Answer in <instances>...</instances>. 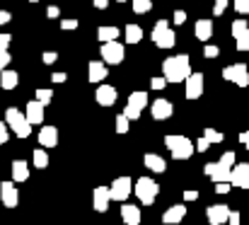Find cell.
<instances>
[{"label": "cell", "instance_id": "47", "mask_svg": "<svg viewBox=\"0 0 249 225\" xmlns=\"http://www.w3.org/2000/svg\"><path fill=\"white\" fill-rule=\"evenodd\" d=\"M186 22V12L184 10H174V24H184Z\"/></svg>", "mask_w": 249, "mask_h": 225}, {"label": "cell", "instance_id": "29", "mask_svg": "<svg viewBox=\"0 0 249 225\" xmlns=\"http://www.w3.org/2000/svg\"><path fill=\"white\" fill-rule=\"evenodd\" d=\"M32 157H34V167H39V169H46L49 167V155H46L44 148H36L32 152Z\"/></svg>", "mask_w": 249, "mask_h": 225}, {"label": "cell", "instance_id": "50", "mask_svg": "<svg viewBox=\"0 0 249 225\" xmlns=\"http://www.w3.org/2000/svg\"><path fill=\"white\" fill-rule=\"evenodd\" d=\"M228 225H240V213H237V211H230V218H228Z\"/></svg>", "mask_w": 249, "mask_h": 225}, {"label": "cell", "instance_id": "2", "mask_svg": "<svg viewBox=\"0 0 249 225\" xmlns=\"http://www.w3.org/2000/svg\"><path fill=\"white\" fill-rule=\"evenodd\" d=\"M133 191H136V196L143 206H153L158 194H160V184L153 177H138V182L133 184Z\"/></svg>", "mask_w": 249, "mask_h": 225}, {"label": "cell", "instance_id": "18", "mask_svg": "<svg viewBox=\"0 0 249 225\" xmlns=\"http://www.w3.org/2000/svg\"><path fill=\"white\" fill-rule=\"evenodd\" d=\"M150 112H153V119H155V121H167V119L172 116L174 107H172L169 99H155V102L150 104Z\"/></svg>", "mask_w": 249, "mask_h": 225}, {"label": "cell", "instance_id": "28", "mask_svg": "<svg viewBox=\"0 0 249 225\" xmlns=\"http://www.w3.org/2000/svg\"><path fill=\"white\" fill-rule=\"evenodd\" d=\"M124 34H126V44H138L143 39V29L138 24H126Z\"/></svg>", "mask_w": 249, "mask_h": 225}, {"label": "cell", "instance_id": "53", "mask_svg": "<svg viewBox=\"0 0 249 225\" xmlns=\"http://www.w3.org/2000/svg\"><path fill=\"white\" fill-rule=\"evenodd\" d=\"M92 5H94L97 10H107V7H109V0H92Z\"/></svg>", "mask_w": 249, "mask_h": 225}, {"label": "cell", "instance_id": "54", "mask_svg": "<svg viewBox=\"0 0 249 225\" xmlns=\"http://www.w3.org/2000/svg\"><path fill=\"white\" fill-rule=\"evenodd\" d=\"M240 143L249 150V131H242V133H240Z\"/></svg>", "mask_w": 249, "mask_h": 225}, {"label": "cell", "instance_id": "15", "mask_svg": "<svg viewBox=\"0 0 249 225\" xmlns=\"http://www.w3.org/2000/svg\"><path fill=\"white\" fill-rule=\"evenodd\" d=\"M206 216H208V223L211 225H225L228 218H230V208L225 204H215V206L206 208Z\"/></svg>", "mask_w": 249, "mask_h": 225}, {"label": "cell", "instance_id": "7", "mask_svg": "<svg viewBox=\"0 0 249 225\" xmlns=\"http://www.w3.org/2000/svg\"><path fill=\"white\" fill-rule=\"evenodd\" d=\"M145 107H148V92H143V90H141V92H131L124 114H126L131 121H136V119H141V114H143Z\"/></svg>", "mask_w": 249, "mask_h": 225}, {"label": "cell", "instance_id": "30", "mask_svg": "<svg viewBox=\"0 0 249 225\" xmlns=\"http://www.w3.org/2000/svg\"><path fill=\"white\" fill-rule=\"evenodd\" d=\"M247 32H249V22L247 19H235V22H232V37H235V41H237V39H242Z\"/></svg>", "mask_w": 249, "mask_h": 225}, {"label": "cell", "instance_id": "8", "mask_svg": "<svg viewBox=\"0 0 249 225\" xmlns=\"http://www.w3.org/2000/svg\"><path fill=\"white\" fill-rule=\"evenodd\" d=\"M109 191H111V201H121L124 204L131 196V191H133V179L131 177H116L111 182Z\"/></svg>", "mask_w": 249, "mask_h": 225}, {"label": "cell", "instance_id": "19", "mask_svg": "<svg viewBox=\"0 0 249 225\" xmlns=\"http://www.w3.org/2000/svg\"><path fill=\"white\" fill-rule=\"evenodd\" d=\"M94 99H97L99 107H111V104L116 102V87L102 82V85L97 87V92H94Z\"/></svg>", "mask_w": 249, "mask_h": 225}, {"label": "cell", "instance_id": "11", "mask_svg": "<svg viewBox=\"0 0 249 225\" xmlns=\"http://www.w3.org/2000/svg\"><path fill=\"white\" fill-rule=\"evenodd\" d=\"M186 87H184V94H186V99H198L201 94H203V85H206V77L203 73H191L186 77V82H184Z\"/></svg>", "mask_w": 249, "mask_h": 225}, {"label": "cell", "instance_id": "27", "mask_svg": "<svg viewBox=\"0 0 249 225\" xmlns=\"http://www.w3.org/2000/svg\"><path fill=\"white\" fill-rule=\"evenodd\" d=\"M17 82H19V75L15 71H2V75H0V87L2 90H15Z\"/></svg>", "mask_w": 249, "mask_h": 225}, {"label": "cell", "instance_id": "35", "mask_svg": "<svg viewBox=\"0 0 249 225\" xmlns=\"http://www.w3.org/2000/svg\"><path fill=\"white\" fill-rule=\"evenodd\" d=\"M235 160H237V155H235L232 150H228V152H223V155H220V162H223V165H228V167H235V165H237Z\"/></svg>", "mask_w": 249, "mask_h": 225}, {"label": "cell", "instance_id": "25", "mask_svg": "<svg viewBox=\"0 0 249 225\" xmlns=\"http://www.w3.org/2000/svg\"><path fill=\"white\" fill-rule=\"evenodd\" d=\"M143 162H145V167H148L150 172H158V174H162L167 169L165 157H160V155H155V152H148V155L143 157Z\"/></svg>", "mask_w": 249, "mask_h": 225}, {"label": "cell", "instance_id": "23", "mask_svg": "<svg viewBox=\"0 0 249 225\" xmlns=\"http://www.w3.org/2000/svg\"><path fill=\"white\" fill-rule=\"evenodd\" d=\"M194 34H196L198 41H208V39L213 37V22H211V19H196Z\"/></svg>", "mask_w": 249, "mask_h": 225}, {"label": "cell", "instance_id": "49", "mask_svg": "<svg viewBox=\"0 0 249 225\" xmlns=\"http://www.w3.org/2000/svg\"><path fill=\"white\" fill-rule=\"evenodd\" d=\"M196 199H198V191H194V189L184 191V201H196Z\"/></svg>", "mask_w": 249, "mask_h": 225}, {"label": "cell", "instance_id": "14", "mask_svg": "<svg viewBox=\"0 0 249 225\" xmlns=\"http://www.w3.org/2000/svg\"><path fill=\"white\" fill-rule=\"evenodd\" d=\"M109 204H111V191H109V187H97V189L92 191V206H94V211L107 213Z\"/></svg>", "mask_w": 249, "mask_h": 225}, {"label": "cell", "instance_id": "34", "mask_svg": "<svg viewBox=\"0 0 249 225\" xmlns=\"http://www.w3.org/2000/svg\"><path fill=\"white\" fill-rule=\"evenodd\" d=\"M203 136L211 141V146H213V143H223V141H225V136H223L220 131H215V129H206V131H203Z\"/></svg>", "mask_w": 249, "mask_h": 225}, {"label": "cell", "instance_id": "52", "mask_svg": "<svg viewBox=\"0 0 249 225\" xmlns=\"http://www.w3.org/2000/svg\"><path fill=\"white\" fill-rule=\"evenodd\" d=\"M51 80L58 85V82H66V80H68V75H66V73H53V75H51Z\"/></svg>", "mask_w": 249, "mask_h": 225}, {"label": "cell", "instance_id": "45", "mask_svg": "<svg viewBox=\"0 0 249 225\" xmlns=\"http://www.w3.org/2000/svg\"><path fill=\"white\" fill-rule=\"evenodd\" d=\"M237 51H249V32L242 39H237Z\"/></svg>", "mask_w": 249, "mask_h": 225}, {"label": "cell", "instance_id": "10", "mask_svg": "<svg viewBox=\"0 0 249 225\" xmlns=\"http://www.w3.org/2000/svg\"><path fill=\"white\" fill-rule=\"evenodd\" d=\"M203 172L213 179V184H218V182H230L232 167H228V165H223V162L218 160V162H208V165L203 167Z\"/></svg>", "mask_w": 249, "mask_h": 225}, {"label": "cell", "instance_id": "6", "mask_svg": "<svg viewBox=\"0 0 249 225\" xmlns=\"http://www.w3.org/2000/svg\"><path fill=\"white\" fill-rule=\"evenodd\" d=\"M124 58H126V49H124V44H119V39L102 44V61L107 66H119V63H124Z\"/></svg>", "mask_w": 249, "mask_h": 225}, {"label": "cell", "instance_id": "16", "mask_svg": "<svg viewBox=\"0 0 249 225\" xmlns=\"http://www.w3.org/2000/svg\"><path fill=\"white\" fill-rule=\"evenodd\" d=\"M107 75H109V68H107L104 61H89V66H87V80L89 82L102 85V80H107Z\"/></svg>", "mask_w": 249, "mask_h": 225}, {"label": "cell", "instance_id": "1", "mask_svg": "<svg viewBox=\"0 0 249 225\" xmlns=\"http://www.w3.org/2000/svg\"><path fill=\"white\" fill-rule=\"evenodd\" d=\"M191 75V61L186 54H177L162 61V77L167 82H186Z\"/></svg>", "mask_w": 249, "mask_h": 225}, {"label": "cell", "instance_id": "43", "mask_svg": "<svg viewBox=\"0 0 249 225\" xmlns=\"http://www.w3.org/2000/svg\"><path fill=\"white\" fill-rule=\"evenodd\" d=\"M10 41H12V37H10V34H0V54H5V51H7Z\"/></svg>", "mask_w": 249, "mask_h": 225}, {"label": "cell", "instance_id": "33", "mask_svg": "<svg viewBox=\"0 0 249 225\" xmlns=\"http://www.w3.org/2000/svg\"><path fill=\"white\" fill-rule=\"evenodd\" d=\"M128 129H131V119L126 114H119L116 116V133H128Z\"/></svg>", "mask_w": 249, "mask_h": 225}, {"label": "cell", "instance_id": "42", "mask_svg": "<svg viewBox=\"0 0 249 225\" xmlns=\"http://www.w3.org/2000/svg\"><path fill=\"white\" fill-rule=\"evenodd\" d=\"M208 148H211V141H208L206 136L196 141V150H198V152H206V150H208Z\"/></svg>", "mask_w": 249, "mask_h": 225}, {"label": "cell", "instance_id": "36", "mask_svg": "<svg viewBox=\"0 0 249 225\" xmlns=\"http://www.w3.org/2000/svg\"><path fill=\"white\" fill-rule=\"evenodd\" d=\"M228 5H230V0H215V5H213V15L220 17V15L228 10Z\"/></svg>", "mask_w": 249, "mask_h": 225}, {"label": "cell", "instance_id": "17", "mask_svg": "<svg viewBox=\"0 0 249 225\" xmlns=\"http://www.w3.org/2000/svg\"><path fill=\"white\" fill-rule=\"evenodd\" d=\"M24 116H27V121H29L32 126H41V121H44V104L36 102V99L27 102V107H24Z\"/></svg>", "mask_w": 249, "mask_h": 225}, {"label": "cell", "instance_id": "12", "mask_svg": "<svg viewBox=\"0 0 249 225\" xmlns=\"http://www.w3.org/2000/svg\"><path fill=\"white\" fill-rule=\"evenodd\" d=\"M0 201H2L5 208H15L19 204V194H17L15 182H2L0 184Z\"/></svg>", "mask_w": 249, "mask_h": 225}, {"label": "cell", "instance_id": "44", "mask_svg": "<svg viewBox=\"0 0 249 225\" xmlns=\"http://www.w3.org/2000/svg\"><path fill=\"white\" fill-rule=\"evenodd\" d=\"M165 85H167L165 77H153V80H150V87H153V90H165Z\"/></svg>", "mask_w": 249, "mask_h": 225}, {"label": "cell", "instance_id": "20", "mask_svg": "<svg viewBox=\"0 0 249 225\" xmlns=\"http://www.w3.org/2000/svg\"><path fill=\"white\" fill-rule=\"evenodd\" d=\"M186 218V206L184 204H174L162 213V223L165 225H179Z\"/></svg>", "mask_w": 249, "mask_h": 225}, {"label": "cell", "instance_id": "9", "mask_svg": "<svg viewBox=\"0 0 249 225\" xmlns=\"http://www.w3.org/2000/svg\"><path fill=\"white\" fill-rule=\"evenodd\" d=\"M223 77L228 82H235L237 87H247L249 85V71L245 63H232V66L223 68Z\"/></svg>", "mask_w": 249, "mask_h": 225}, {"label": "cell", "instance_id": "22", "mask_svg": "<svg viewBox=\"0 0 249 225\" xmlns=\"http://www.w3.org/2000/svg\"><path fill=\"white\" fill-rule=\"evenodd\" d=\"M121 221L126 225H141L143 216H141V208L136 204H124L121 206Z\"/></svg>", "mask_w": 249, "mask_h": 225}, {"label": "cell", "instance_id": "37", "mask_svg": "<svg viewBox=\"0 0 249 225\" xmlns=\"http://www.w3.org/2000/svg\"><path fill=\"white\" fill-rule=\"evenodd\" d=\"M203 56H206V58H218V56H220V49L213 46V44H208V46H203Z\"/></svg>", "mask_w": 249, "mask_h": 225}, {"label": "cell", "instance_id": "32", "mask_svg": "<svg viewBox=\"0 0 249 225\" xmlns=\"http://www.w3.org/2000/svg\"><path fill=\"white\" fill-rule=\"evenodd\" d=\"M153 10V2L150 0H133V12L136 15H148Z\"/></svg>", "mask_w": 249, "mask_h": 225}, {"label": "cell", "instance_id": "31", "mask_svg": "<svg viewBox=\"0 0 249 225\" xmlns=\"http://www.w3.org/2000/svg\"><path fill=\"white\" fill-rule=\"evenodd\" d=\"M51 99H53V90L51 87H39L36 90V102H41L46 107V104H51Z\"/></svg>", "mask_w": 249, "mask_h": 225}, {"label": "cell", "instance_id": "39", "mask_svg": "<svg viewBox=\"0 0 249 225\" xmlns=\"http://www.w3.org/2000/svg\"><path fill=\"white\" fill-rule=\"evenodd\" d=\"M7 141H10V131H7V124L0 119V146L7 143Z\"/></svg>", "mask_w": 249, "mask_h": 225}, {"label": "cell", "instance_id": "57", "mask_svg": "<svg viewBox=\"0 0 249 225\" xmlns=\"http://www.w3.org/2000/svg\"><path fill=\"white\" fill-rule=\"evenodd\" d=\"M119 2H126V0H119Z\"/></svg>", "mask_w": 249, "mask_h": 225}, {"label": "cell", "instance_id": "4", "mask_svg": "<svg viewBox=\"0 0 249 225\" xmlns=\"http://www.w3.org/2000/svg\"><path fill=\"white\" fill-rule=\"evenodd\" d=\"M165 146L172 152L174 160H189L194 155V150H196V146L186 136H165Z\"/></svg>", "mask_w": 249, "mask_h": 225}, {"label": "cell", "instance_id": "13", "mask_svg": "<svg viewBox=\"0 0 249 225\" xmlns=\"http://www.w3.org/2000/svg\"><path fill=\"white\" fill-rule=\"evenodd\" d=\"M230 184L232 187H240V189H249V162H237L232 167Z\"/></svg>", "mask_w": 249, "mask_h": 225}, {"label": "cell", "instance_id": "3", "mask_svg": "<svg viewBox=\"0 0 249 225\" xmlns=\"http://www.w3.org/2000/svg\"><path fill=\"white\" fill-rule=\"evenodd\" d=\"M5 124H7V129H12V133H15L17 138H29V136H32V124H29L27 116H24L19 109H15V107H10V109L5 112Z\"/></svg>", "mask_w": 249, "mask_h": 225}, {"label": "cell", "instance_id": "51", "mask_svg": "<svg viewBox=\"0 0 249 225\" xmlns=\"http://www.w3.org/2000/svg\"><path fill=\"white\" fill-rule=\"evenodd\" d=\"M10 19H12V15H10L7 10H0V27H2V24H7Z\"/></svg>", "mask_w": 249, "mask_h": 225}, {"label": "cell", "instance_id": "5", "mask_svg": "<svg viewBox=\"0 0 249 225\" xmlns=\"http://www.w3.org/2000/svg\"><path fill=\"white\" fill-rule=\"evenodd\" d=\"M153 41H155L158 49H172L174 46L177 37H174V32H172V27H169L167 19H158V24L153 29Z\"/></svg>", "mask_w": 249, "mask_h": 225}, {"label": "cell", "instance_id": "24", "mask_svg": "<svg viewBox=\"0 0 249 225\" xmlns=\"http://www.w3.org/2000/svg\"><path fill=\"white\" fill-rule=\"evenodd\" d=\"M29 179V165L24 160H15L12 162V182L15 184H22Z\"/></svg>", "mask_w": 249, "mask_h": 225}, {"label": "cell", "instance_id": "48", "mask_svg": "<svg viewBox=\"0 0 249 225\" xmlns=\"http://www.w3.org/2000/svg\"><path fill=\"white\" fill-rule=\"evenodd\" d=\"M46 17H49V19H56V17H58V7H56V5H49V7H46Z\"/></svg>", "mask_w": 249, "mask_h": 225}, {"label": "cell", "instance_id": "41", "mask_svg": "<svg viewBox=\"0 0 249 225\" xmlns=\"http://www.w3.org/2000/svg\"><path fill=\"white\" fill-rule=\"evenodd\" d=\"M56 58H58V54H56V51H46V54L41 56V61H44L46 66H53V63H56Z\"/></svg>", "mask_w": 249, "mask_h": 225}, {"label": "cell", "instance_id": "56", "mask_svg": "<svg viewBox=\"0 0 249 225\" xmlns=\"http://www.w3.org/2000/svg\"><path fill=\"white\" fill-rule=\"evenodd\" d=\"M29 2H39V0H29Z\"/></svg>", "mask_w": 249, "mask_h": 225}, {"label": "cell", "instance_id": "26", "mask_svg": "<svg viewBox=\"0 0 249 225\" xmlns=\"http://www.w3.org/2000/svg\"><path fill=\"white\" fill-rule=\"evenodd\" d=\"M97 39H99L102 44L116 41V39H119V27H99V29H97Z\"/></svg>", "mask_w": 249, "mask_h": 225}, {"label": "cell", "instance_id": "21", "mask_svg": "<svg viewBox=\"0 0 249 225\" xmlns=\"http://www.w3.org/2000/svg\"><path fill=\"white\" fill-rule=\"evenodd\" d=\"M39 146L41 148H56L58 146V129L56 126H41L39 131Z\"/></svg>", "mask_w": 249, "mask_h": 225}, {"label": "cell", "instance_id": "55", "mask_svg": "<svg viewBox=\"0 0 249 225\" xmlns=\"http://www.w3.org/2000/svg\"><path fill=\"white\" fill-rule=\"evenodd\" d=\"M2 71H5V68H2V66H0V75H2Z\"/></svg>", "mask_w": 249, "mask_h": 225}, {"label": "cell", "instance_id": "46", "mask_svg": "<svg viewBox=\"0 0 249 225\" xmlns=\"http://www.w3.org/2000/svg\"><path fill=\"white\" fill-rule=\"evenodd\" d=\"M230 189H232L230 182H218V184H215V191H218V194H228Z\"/></svg>", "mask_w": 249, "mask_h": 225}, {"label": "cell", "instance_id": "40", "mask_svg": "<svg viewBox=\"0 0 249 225\" xmlns=\"http://www.w3.org/2000/svg\"><path fill=\"white\" fill-rule=\"evenodd\" d=\"M61 29H66V32L78 29V19H61Z\"/></svg>", "mask_w": 249, "mask_h": 225}, {"label": "cell", "instance_id": "38", "mask_svg": "<svg viewBox=\"0 0 249 225\" xmlns=\"http://www.w3.org/2000/svg\"><path fill=\"white\" fill-rule=\"evenodd\" d=\"M232 5H235V10L240 15H249V0H235Z\"/></svg>", "mask_w": 249, "mask_h": 225}]
</instances>
